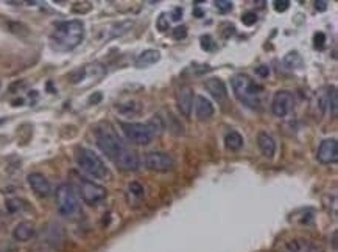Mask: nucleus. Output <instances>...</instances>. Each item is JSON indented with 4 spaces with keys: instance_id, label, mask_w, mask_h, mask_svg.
<instances>
[{
    "instance_id": "1",
    "label": "nucleus",
    "mask_w": 338,
    "mask_h": 252,
    "mask_svg": "<svg viewBox=\"0 0 338 252\" xmlns=\"http://www.w3.org/2000/svg\"><path fill=\"white\" fill-rule=\"evenodd\" d=\"M83 38H84L83 22L74 19V20L58 22L52 31L50 42H52V47L58 52H71L75 47H78Z\"/></svg>"
},
{
    "instance_id": "2",
    "label": "nucleus",
    "mask_w": 338,
    "mask_h": 252,
    "mask_svg": "<svg viewBox=\"0 0 338 252\" xmlns=\"http://www.w3.org/2000/svg\"><path fill=\"white\" fill-rule=\"evenodd\" d=\"M231 86H232V90H234V95L237 97V100L240 103H243L245 106L253 108V109L260 108V97L263 92V87L259 86L257 83H254L248 75L239 73L236 76H232Z\"/></svg>"
},
{
    "instance_id": "3",
    "label": "nucleus",
    "mask_w": 338,
    "mask_h": 252,
    "mask_svg": "<svg viewBox=\"0 0 338 252\" xmlns=\"http://www.w3.org/2000/svg\"><path fill=\"white\" fill-rule=\"evenodd\" d=\"M95 140L97 146L103 154H106L111 160H117V157L126 150L122 139L115 134V131L109 125H100L95 129Z\"/></svg>"
},
{
    "instance_id": "4",
    "label": "nucleus",
    "mask_w": 338,
    "mask_h": 252,
    "mask_svg": "<svg viewBox=\"0 0 338 252\" xmlns=\"http://www.w3.org/2000/svg\"><path fill=\"white\" fill-rule=\"evenodd\" d=\"M75 159L80 170H83L86 175L95 179H106L109 176V170L103 159L89 148H78Z\"/></svg>"
},
{
    "instance_id": "5",
    "label": "nucleus",
    "mask_w": 338,
    "mask_h": 252,
    "mask_svg": "<svg viewBox=\"0 0 338 252\" xmlns=\"http://www.w3.org/2000/svg\"><path fill=\"white\" fill-rule=\"evenodd\" d=\"M55 198H56L58 212L63 216H66V218H74V216L80 213L81 210L80 198L72 184H61L56 189Z\"/></svg>"
},
{
    "instance_id": "6",
    "label": "nucleus",
    "mask_w": 338,
    "mask_h": 252,
    "mask_svg": "<svg viewBox=\"0 0 338 252\" xmlns=\"http://www.w3.org/2000/svg\"><path fill=\"white\" fill-rule=\"evenodd\" d=\"M120 126L126 139L136 145H148L156 135L150 123H137V122L125 123L123 122L120 123Z\"/></svg>"
},
{
    "instance_id": "7",
    "label": "nucleus",
    "mask_w": 338,
    "mask_h": 252,
    "mask_svg": "<svg viewBox=\"0 0 338 252\" xmlns=\"http://www.w3.org/2000/svg\"><path fill=\"white\" fill-rule=\"evenodd\" d=\"M78 193H80L81 199L89 205H97L101 201L106 199V196H108L106 189L100 184H95V182L89 181V179H81Z\"/></svg>"
},
{
    "instance_id": "8",
    "label": "nucleus",
    "mask_w": 338,
    "mask_h": 252,
    "mask_svg": "<svg viewBox=\"0 0 338 252\" xmlns=\"http://www.w3.org/2000/svg\"><path fill=\"white\" fill-rule=\"evenodd\" d=\"M145 167L156 173H169L174 168V159L169 153L153 151L145 156Z\"/></svg>"
},
{
    "instance_id": "9",
    "label": "nucleus",
    "mask_w": 338,
    "mask_h": 252,
    "mask_svg": "<svg viewBox=\"0 0 338 252\" xmlns=\"http://www.w3.org/2000/svg\"><path fill=\"white\" fill-rule=\"evenodd\" d=\"M295 105V98L293 94L288 92V90H277L271 100V112L274 117L284 119L293 109Z\"/></svg>"
},
{
    "instance_id": "10",
    "label": "nucleus",
    "mask_w": 338,
    "mask_h": 252,
    "mask_svg": "<svg viewBox=\"0 0 338 252\" xmlns=\"http://www.w3.org/2000/svg\"><path fill=\"white\" fill-rule=\"evenodd\" d=\"M318 162L323 165H331L338 160V142L337 139H326L318 146L317 153Z\"/></svg>"
},
{
    "instance_id": "11",
    "label": "nucleus",
    "mask_w": 338,
    "mask_h": 252,
    "mask_svg": "<svg viewBox=\"0 0 338 252\" xmlns=\"http://www.w3.org/2000/svg\"><path fill=\"white\" fill-rule=\"evenodd\" d=\"M176 105L179 112L184 117H189L193 108V89L187 84H184L176 92Z\"/></svg>"
},
{
    "instance_id": "12",
    "label": "nucleus",
    "mask_w": 338,
    "mask_h": 252,
    "mask_svg": "<svg viewBox=\"0 0 338 252\" xmlns=\"http://www.w3.org/2000/svg\"><path fill=\"white\" fill-rule=\"evenodd\" d=\"M28 184L31 187V190L38 194V196L41 198H47L52 194V186H50V182L49 179L45 178L44 175L41 173H30L28 175Z\"/></svg>"
},
{
    "instance_id": "13",
    "label": "nucleus",
    "mask_w": 338,
    "mask_h": 252,
    "mask_svg": "<svg viewBox=\"0 0 338 252\" xmlns=\"http://www.w3.org/2000/svg\"><path fill=\"white\" fill-rule=\"evenodd\" d=\"M287 252H321L323 248L306 238H295L285 243Z\"/></svg>"
},
{
    "instance_id": "14",
    "label": "nucleus",
    "mask_w": 338,
    "mask_h": 252,
    "mask_svg": "<svg viewBox=\"0 0 338 252\" xmlns=\"http://www.w3.org/2000/svg\"><path fill=\"white\" fill-rule=\"evenodd\" d=\"M214 105L211 103V100H207L206 97L203 95H198L196 97V101H195V114H196V119L201 120V122H206L209 120L212 116H214Z\"/></svg>"
},
{
    "instance_id": "15",
    "label": "nucleus",
    "mask_w": 338,
    "mask_h": 252,
    "mask_svg": "<svg viewBox=\"0 0 338 252\" xmlns=\"http://www.w3.org/2000/svg\"><path fill=\"white\" fill-rule=\"evenodd\" d=\"M204 87L217 101H225L228 98V89L220 78H209L204 83Z\"/></svg>"
},
{
    "instance_id": "16",
    "label": "nucleus",
    "mask_w": 338,
    "mask_h": 252,
    "mask_svg": "<svg viewBox=\"0 0 338 252\" xmlns=\"http://www.w3.org/2000/svg\"><path fill=\"white\" fill-rule=\"evenodd\" d=\"M115 165L123 171H136L139 168V156L134 151L126 148V150L117 157V160H115Z\"/></svg>"
},
{
    "instance_id": "17",
    "label": "nucleus",
    "mask_w": 338,
    "mask_h": 252,
    "mask_svg": "<svg viewBox=\"0 0 338 252\" xmlns=\"http://www.w3.org/2000/svg\"><path fill=\"white\" fill-rule=\"evenodd\" d=\"M257 146H259L260 153L266 159H271L276 153V142L273 137L265 131L259 132V135H257Z\"/></svg>"
},
{
    "instance_id": "18",
    "label": "nucleus",
    "mask_w": 338,
    "mask_h": 252,
    "mask_svg": "<svg viewBox=\"0 0 338 252\" xmlns=\"http://www.w3.org/2000/svg\"><path fill=\"white\" fill-rule=\"evenodd\" d=\"M34 235V224L30 223V221H22L19 223L14 231H13V238L16 240V242L19 243H24V242H28V240H31Z\"/></svg>"
},
{
    "instance_id": "19",
    "label": "nucleus",
    "mask_w": 338,
    "mask_h": 252,
    "mask_svg": "<svg viewBox=\"0 0 338 252\" xmlns=\"http://www.w3.org/2000/svg\"><path fill=\"white\" fill-rule=\"evenodd\" d=\"M159 60H161V53L158 50L150 49V50H145V52H142L141 55L137 56L136 67H139V68H147L150 65L156 64Z\"/></svg>"
},
{
    "instance_id": "20",
    "label": "nucleus",
    "mask_w": 338,
    "mask_h": 252,
    "mask_svg": "<svg viewBox=\"0 0 338 252\" xmlns=\"http://www.w3.org/2000/svg\"><path fill=\"white\" fill-rule=\"evenodd\" d=\"M225 145L231 151H239L243 146V137L237 131H231L225 135Z\"/></svg>"
},
{
    "instance_id": "21",
    "label": "nucleus",
    "mask_w": 338,
    "mask_h": 252,
    "mask_svg": "<svg viewBox=\"0 0 338 252\" xmlns=\"http://www.w3.org/2000/svg\"><path fill=\"white\" fill-rule=\"evenodd\" d=\"M284 64H285L287 68H296V67H301L302 60L296 52H291L284 58Z\"/></svg>"
},
{
    "instance_id": "22",
    "label": "nucleus",
    "mask_w": 338,
    "mask_h": 252,
    "mask_svg": "<svg viewBox=\"0 0 338 252\" xmlns=\"http://www.w3.org/2000/svg\"><path fill=\"white\" fill-rule=\"evenodd\" d=\"M328 108L331 109L332 116L337 117V112H338V100H337V89L331 87L329 92H328Z\"/></svg>"
},
{
    "instance_id": "23",
    "label": "nucleus",
    "mask_w": 338,
    "mask_h": 252,
    "mask_svg": "<svg viewBox=\"0 0 338 252\" xmlns=\"http://www.w3.org/2000/svg\"><path fill=\"white\" fill-rule=\"evenodd\" d=\"M24 207H25V202L22 201V199H19V198H13V199H8L6 201V209L11 213H17V212H20L22 209H24Z\"/></svg>"
},
{
    "instance_id": "24",
    "label": "nucleus",
    "mask_w": 338,
    "mask_h": 252,
    "mask_svg": "<svg viewBox=\"0 0 338 252\" xmlns=\"http://www.w3.org/2000/svg\"><path fill=\"white\" fill-rule=\"evenodd\" d=\"M128 190H130V193L133 194V196H136L137 199L144 198V194H145L144 187H142L141 184H139V182H131L130 187H128Z\"/></svg>"
},
{
    "instance_id": "25",
    "label": "nucleus",
    "mask_w": 338,
    "mask_h": 252,
    "mask_svg": "<svg viewBox=\"0 0 338 252\" xmlns=\"http://www.w3.org/2000/svg\"><path fill=\"white\" fill-rule=\"evenodd\" d=\"M242 22H243V25L253 27L255 22H257V14H255L254 11H248V13H245L242 16Z\"/></svg>"
},
{
    "instance_id": "26",
    "label": "nucleus",
    "mask_w": 338,
    "mask_h": 252,
    "mask_svg": "<svg viewBox=\"0 0 338 252\" xmlns=\"http://www.w3.org/2000/svg\"><path fill=\"white\" fill-rule=\"evenodd\" d=\"M215 6L220 13H229V11L232 9V2H229V0H217Z\"/></svg>"
},
{
    "instance_id": "27",
    "label": "nucleus",
    "mask_w": 338,
    "mask_h": 252,
    "mask_svg": "<svg viewBox=\"0 0 338 252\" xmlns=\"http://www.w3.org/2000/svg\"><path fill=\"white\" fill-rule=\"evenodd\" d=\"M273 5H274V9L277 11V13H284V11H287L290 8L288 0H276Z\"/></svg>"
},
{
    "instance_id": "28",
    "label": "nucleus",
    "mask_w": 338,
    "mask_h": 252,
    "mask_svg": "<svg viewBox=\"0 0 338 252\" xmlns=\"http://www.w3.org/2000/svg\"><path fill=\"white\" fill-rule=\"evenodd\" d=\"M185 36H187V28H185V27H176V28H174L173 30V38L174 39H184Z\"/></svg>"
},
{
    "instance_id": "29",
    "label": "nucleus",
    "mask_w": 338,
    "mask_h": 252,
    "mask_svg": "<svg viewBox=\"0 0 338 252\" xmlns=\"http://www.w3.org/2000/svg\"><path fill=\"white\" fill-rule=\"evenodd\" d=\"M60 231H61V227L58 226V224H53L52 232H60ZM50 243H52L55 248H58V246H60V243H61V238H58V237H55V235H50Z\"/></svg>"
},
{
    "instance_id": "30",
    "label": "nucleus",
    "mask_w": 338,
    "mask_h": 252,
    "mask_svg": "<svg viewBox=\"0 0 338 252\" xmlns=\"http://www.w3.org/2000/svg\"><path fill=\"white\" fill-rule=\"evenodd\" d=\"M158 30H161V31H167L169 30V20L166 19V16L164 14H161V17L158 19Z\"/></svg>"
},
{
    "instance_id": "31",
    "label": "nucleus",
    "mask_w": 338,
    "mask_h": 252,
    "mask_svg": "<svg viewBox=\"0 0 338 252\" xmlns=\"http://www.w3.org/2000/svg\"><path fill=\"white\" fill-rule=\"evenodd\" d=\"M324 42H326L324 33H317V34H315V45H317L318 49H323L324 47Z\"/></svg>"
},
{
    "instance_id": "32",
    "label": "nucleus",
    "mask_w": 338,
    "mask_h": 252,
    "mask_svg": "<svg viewBox=\"0 0 338 252\" xmlns=\"http://www.w3.org/2000/svg\"><path fill=\"white\" fill-rule=\"evenodd\" d=\"M255 73H257L259 76H262V78H265V76L270 75V68H268L266 65H260V67L255 68Z\"/></svg>"
},
{
    "instance_id": "33",
    "label": "nucleus",
    "mask_w": 338,
    "mask_h": 252,
    "mask_svg": "<svg viewBox=\"0 0 338 252\" xmlns=\"http://www.w3.org/2000/svg\"><path fill=\"white\" fill-rule=\"evenodd\" d=\"M211 42H212L211 36H203L201 38V47L204 50H209V49H211Z\"/></svg>"
},
{
    "instance_id": "34",
    "label": "nucleus",
    "mask_w": 338,
    "mask_h": 252,
    "mask_svg": "<svg viewBox=\"0 0 338 252\" xmlns=\"http://www.w3.org/2000/svg\"><path fill=\"white\" fill-rule=\"evenodd\" d=\"M181 16H182V9H181V8H176V9H174V11H173V14H171V19L178 22V20L181 19Z\"/></svg>"
},
{
    "instance_id": "35",
    "label": "nucleus",
    "mask_w": 338,
    "mask_h": 252,
    "mask_svg": "<svg viewBox=\"0 0 338 252\" xmlns=\"http://www.w3.org/2000/svg\"><path fill=\"white\" fill-rule=\"evenodd\" d=\"M315 8L320 9V11H324L326 8H328V2H315Z\"/></svg>"
},
{
    "instance_id": "36",
    "label": "nucleus",
    "mask_w": 338,
    "mask_h": 252,
    "mask_svg": "<svg viewBox=\"0 0 338 252\" xmlns=\"http://www.w3.org/2000/svg\"><path fill=\"white\" fill-rule=\"evenodd\" d=\"M101 100V94H95V95H92L90 98H89V101L90 103H94V105H95V103H98Z\"/></svg>"
},
{
    "instance_id": "37",
    "label": "nucleus",
    "mask_w": 338,
    "mask_h": 252,
    "mask_svg": "<svg viewBox=\"0 0 338 252\" xmlns=\"http://www.w3.org/2000/svg\"><path fill=\"white\" fill-rule=\"evenodd\" d=\"M334 248H337V231L334 232Z\"/></svg>"
},
{
    "instance_id": "38",
    "label": "nucleus",
    "mask_w": 338,
    "mask_h": 252,
    "mask_svg": "<svg viewBox=\"0 0 338 252\" xmlns=\"http://www.w3.org/2000/svg\"><path fill=\"white\" fill-rule=\"evenodd\" d=\"M195 14H196V16H200V17L203 16V13H201V11H200V9H195Z\"/></svg>"
},
{
    "instance_id": "39",
    "label": "nucleus",
    "mask_w": 338,
    "mask_h": 252,
    "mask_svg": "<svg viewBox=\"0 0 338 252\" xmlns=\"http://www.w3.org/2000/svg\"><path fill=\"white\" fill-rule=\"evenodd\" d=\"M0 123H3V120H2V119H0Z\"/></svg>"
}]
</instances>
